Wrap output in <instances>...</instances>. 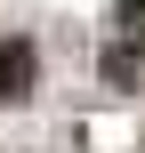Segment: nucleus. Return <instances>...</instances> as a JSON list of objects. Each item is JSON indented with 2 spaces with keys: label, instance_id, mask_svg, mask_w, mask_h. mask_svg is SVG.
I'll return each mask as SVG.
<instances>
[{
  "label": "nucleus",
  "instance_id": "obj_2",
  "mask_svg": "<svg viewBox=\"0 0 145 153\" xmlns=\"http://www.w3.org/2000/svg\"><path fill=\"white\" fill-rule=\"evenodd\" d=\"M113 24H121V40H129V48H145V0H121V8H113Z\"/></svg>",
  "mask_w": 145,
  "mask_h": 153
},
{
  "label": "nucleus",
  "instance_id": "obj_1",
  "mask_svg": "<svg viewBox=\"0 0 145 153\" xmlns=\"http://www.w3.org/2000/svg\"><path fill=\"white\" fill-rule=\"evenodd\" d=\"M32 73H40V48H32L24 32H8V40H0V105L32 97Z\"/></svg>",
  "mask_w": 145,
  "mask_h": 153
}]
</instances>
